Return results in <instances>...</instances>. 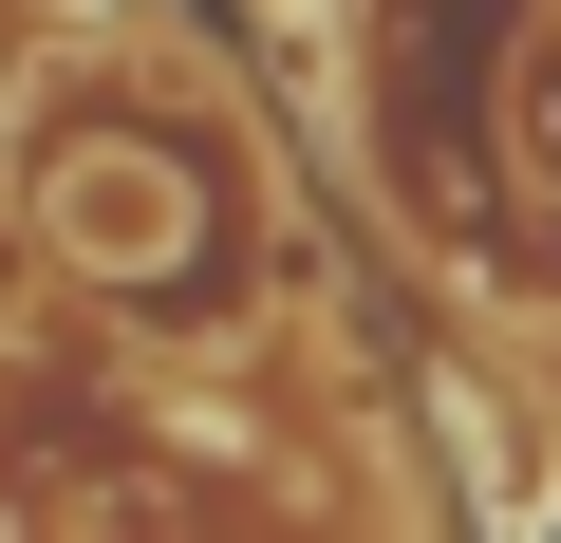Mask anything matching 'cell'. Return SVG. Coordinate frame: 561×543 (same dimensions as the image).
I'll return each instance as SVG.
<instances>
[{
    "label": "cell",
    "instance_id": "obj_1",
    "mask_svg": "<svg viewBox=\"0 0 561 543\" xmlns=\"http://www.w3.org/2000/svg\"><path fill=\"white\" fill-rule=\"evenodd\" d=\"M542 468H561V394H542Z\"/></svg>",
    "mask_w": 561,
    "mask_h": 543
}]
</instances>
